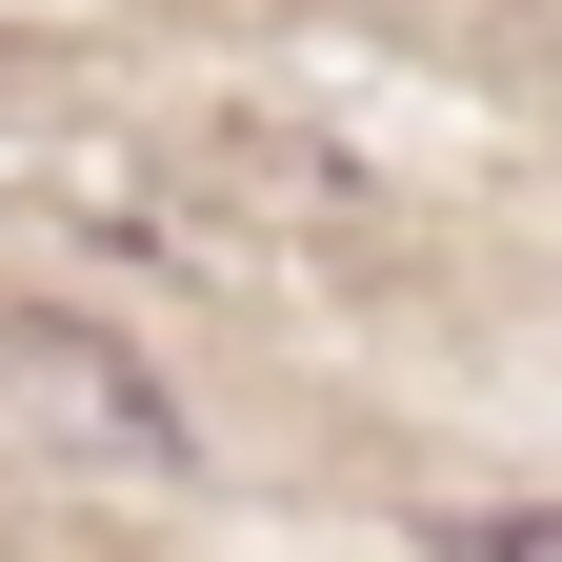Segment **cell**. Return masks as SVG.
Wrapping results in <instances>:
<instances>
[{"label":"cell","instance_id":"cell-1","mask_svg":"<svg viewBox=\"0 0 562 562\" xmlns=\"http://www.w3.org/2000/svg\"><path fill=\"white\" fill-rule=\"evenodd\" d=\"M21 382H41V402H101L121 442H181V402H161V382H121V341H81V322H41V341H21Z\"/></svg>","mask_w":562,"mask_h":562},{"label":"cell","instance_id":"cell-2","mask_svg":"<svg viewBox=\"0 0 562 562\" xmlns=\"http://www.w3.org/2000/svg\"><path fill=\"white\" fill-rule=\"evenodd\" d=\"M442 562H562V503H503V522H442Z\"/></svg>","mask_w":562,"mask_h":562}]
</instances>
